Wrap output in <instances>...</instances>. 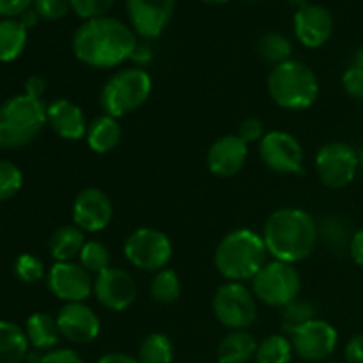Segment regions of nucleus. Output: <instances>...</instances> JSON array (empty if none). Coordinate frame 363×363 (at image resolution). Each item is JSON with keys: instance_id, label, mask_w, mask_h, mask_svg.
<instances>
[{"instance_id": "nucleus-6", "label": "nucleus", "mask_w": 363, "mask_h": 363, "mask_svg": "<svg viewBox=\"0 0 363 363\" xmlns=\"http://www.w3.org/2000/svg\"><path fill=\"white\" fill-rule=\"evenodd\" d=\"M152 91V80L144 67L131 66L116 71L99 92V106L110 117L128 116L140 108Z\"/></svg>"}, {"instance_id": "nucleus-47", "label": "nucleus", "mask_w": 363, "mask_h": 363, "mask_svg": "<svg viewBox=\"0 0 363 363\" xmlns=\"http://www.w3.org/2000/svg\"><path fill=\"white\" fill-rule=\"evenodd\" d=\"M39 20H41V18H39V14L35 13L34 7H30V9H27V11H25V13L20 16V21L25 25V28L34 27V25L38 23Z\"/></svg>"}, {"instance_id": "nucleus-46", "label": "nucleus", "mask_w": 363, "mask_h": 363, "mask_svg": "<svg viewBox=\"0 0 363 363\" xmlns=\"http://www.w3.org/2000/svg\"><path fill=\"white\" fill-rule=\"evenodd\" d=\"M98 363H140L135 357H130L121 351H113V353H106L99 358Z\"/></svg>"}, {"instance_id": "nucleus-48", "label": "nucleus", "mask_w": 363, "mask_h": 363, "mask_svg": "<svg viewBox=\"0 0 363 363\" xmlns=\"http://www.w3.org/2000/svg\"><path fill=\"white\" fill-rule=\"evenodd\" d=\"M43 357H45V354L41 353V351H28V354H27V358H25V360H27L28 363H41L43 362Z\"/></svg>"}, {"instance_id": "nucleus-33", "label": "nucleus", "mask_w": 363, "mask_h": 363, "mask_svg": "<svg viewBox=\"0 0 363 363\" xmlns=\"http://www.w3.org/2000/svg\"><path fill=\"white\" fill-rule=\"evenodd\" d=\"M318 236L323 238V241H325L330 248H335V250L344 248L346 245L350 247L351 243L346 223L340 218H337V216H328V218H325L319 223Z\"/></svg>"}, {"instance_id": "nucleus-9", "label": "nucleus", "mask_w": 363, "mask_h": 363, "mask_svg": "<svg viewBox=\"0 0 363 363\" xmlns=\"http://www.w3.org/2000/svg\"><path fill=\"white\" fill-rule=\"evenodd\" d=\"M128 262L142 272L156 273L165 269L172 259V243L165 233L152 227H140L124 243Z\"/></svg>"}, {"instance_id": "nucleus-43", "label": "nucleus", "mask_w": 363, "mask_h": 363, "mask_svg": "<svg viewBox=\"0 0 363 363\" xmlns=\"http://www.w3.org/2000/svg\"><path fill=\"white\" fill-rule=\"evenodd\" d=\"M46 91V82L43 77H38V74H32V77L27 78L25 82V94L30 96V98L41 99L43 94Z\"/></svg>"}, {"instance_id": "nucleus-37", "label": "nucleus", "mask_w": 363, "mask_h": 363, "mask_svg": "<svg viewBox=\"0 0 363 363\" xmlns=\"http://www.w3.org/2000/svg\"><path fill=\"white\" fill-rule=\"evenodd\" d=\"M34 9L41 20L57 21L71 9V0H34Z\"/></svg>"}, {"instance_id": "nucleus-35", "label": "nucleus", "mask_w": 363, "mask_h": 363, "mask_svg": "<svg viewBox=\"0 0 363 363\" xmlns=\"http://www.w3.org/2000/svg\"><path fill=\"white\" fill-rule=\"evenodd\" d=\"M14 273L25 284H35L45 277V264L32 254H21L14 262Z\"/></svg>"}, {"instance_id": "nucleus-1", "label": "nucleus", "mask_w": 363, "mask_h": 363, "mask_svg": "<svg viewBox=\"0 0 363 363\" xmlns=\"http://www.w3.org/2000/svg\"><path fill=\"white\" fill-rule=\"evenodd\" d=\"M138 45L133 28L112 16L87 20L77 28L71 41L74 57L85 66L112 69L131 59Z\"/></svg>"}, {"instance_id": "nucleus-30", "label": "nucleus", "mask_w": 363, "mask_h": 363, "mask_svg": "<svg viewBox=\"0 0 363 363\" xmlns=\"http://www.w3.org/2000/svg\"><path fill=\"white\" fill-rule=\"evenodd\" d=\"M151 298L158 303L170 305L174 301L179 300L181 296V282L179 277L174 269H160V272L155 273L151 280Z\"/></svg>"}, {"instance_id": "nucleus-25", "label": "nucleus", "mask_w": 363, "mask_h": 363, "mask_svg": "<svg viewBox=\"0 0 363 363\" xmlns=\"http://www.w3.org/2000/svg\"><path fill=\"white\" fill-rule=\"evenodd\" d=\"M25 330L11 321H0V363H21L28 354Z\"/></svg>"}, {"instance_id": "nucleus-16", "label": "nucleus", "mask_w": 363, "mask_h": 363, "mask_svg": "<svg viewBox=\"0 0 363 363\" xmlns=\"http://www.w3.org/2000/svg\"><path fill=\"white\" fill-rule=\"evenodd\" d=\"M113 218V204L99 188H85L73 202V223L84 233H101Z\"/></svg>"}, {"instance_id": "nucleus-3", "label": "nucleus", "mask_w": 363, "mask_h": 363, "mask_svg": "<svg viewBox=\"0 0 363 363\" xmlns=\"http://www.w3.org/2000/svg\"><path fill=\"white\" fill-rule=\"evenodd\" d=\"M268 250L261 234L236 229L227 234L215 250V266L229 282L252 280L268 262Z\"/></svg>"}, {"instance_id": "nucleus-14", "label": "nucleus", "mask_w": 363, "mask_h": 363, "mask_svg": "<svg viewBox=\"0 0 363 363\" xmlns=\"http://www.w3.org/2000/svg\"><path fill=\"white\" fill-rule=\"evenodd\" d=\"M293 350L301 360L321 362L332 357L339 344V333L328 321L315 318L291 335Z\"/></svg>"}, {"instance_id": "nucleus-2", "label": "nucleus", "mask_w": 363, "mask_h": 363, "mask_svg": "<svg viewBox=\"0 0 363 363\" xmlns=\"http://www.w3.org/2000/svg\"><path fill=\"white\" fill-rule=\"evenodd\" d=\"M266 250L275 261L301 262L314 252L318 223L305 209L282 208L268 216L262 230Z\"/></svg>"}, {"instance_id": "nucleus-19", "label": "nucleus", "mask_w": 363, "mask_h": 363, "mask_svg": "<svg viewBox=\"0 0 363 363\" xmlns=\"http://www.w3.org/2000/svg\"><path fill=\"white\" fill-rule=\"evenodd\" d=\"M250 145L238 135H225L211 144L208 151L209 172L218 177H233L245 167Z\"/></svg>"}, {"instance_id": "nucleus-23", "label": "nucleus", "mask_w": 363, "mask_h": 363, "mask_svg": "<svg viewBox=\"0 0 363 363\" xmlns=\"http://www.w3.org/2000/svg\"><path fill=\"white\" fill-rule=\"evenodd\" d=\"M255 351H257V342L254 335L247 330H236L223 337L216 351V358L218 363H248L254 360Z\"/></svg>"}, {"instance_id": "nucleus-28", "label": "nucleus", "mask_w": 363, "mask_h": 363, "mask_svg": "<svg viewBox=\"0 0 363 363\" xmlns=\"http://www.w3.org/2000/svg\"><path fill=\"white\" fill-rule=\"evenodd\" d=\"M293 353L294 350L291 339L275 333V335L266 337L262 342L257 344L254 360L255 363H289Z\"/></svg>"}, {"instance_id": "nucleus-32", "label": "nucleus", "mask_w": 363, "mask_h": 363, "mask_svg": "<svg viewBox=\"0 0 363 363\" xmlns=\"http://www.w3.org/2000/svg\"><path fill=\"white\" fill-rule=\"evenodd\" d=\"M78 261L91 275L96 277L98 273L110 268V252L101 241L89 240L85 241L84 248H82L80 255H78Z\"/></svg>"}, {"instance_id": "nucleus-12", "label": "nucleus", "mask_w": 363, "mask_h": 363, "mask_svg": "<svg viewBox=\"0 0 363 363\" xmlns=\"http://www.w3.org/2000/svg\"><path fill=\"white\" fill-rule=\"evenodd\" d=\"M92 294L106 311L123 312L137 300V284L128 272L110 266L94 277Z\"/></svg>"}, {"instance_id": "nucleus-26", "label": "nucleus", "mask_w": 363, "mask_h": 363, "mask_svg": "<svg viewBox=\"0 0 363 363\" xmlns=\"http://www.w3.org/2000/svg\"><path fill=\"white\" fill-rule=\"evenodd\" d=\"M27 46V28L16 18L0 20V62H13Z\"/></svg>"}, {"instance_id": "nucleus-51", "label": "nucleus", "mask_w": 363, "mask_h": 363, "mask_svg": "<svg viewBox=\"0 0 363 363\" xmlns=\"http://www.w3.org/2000/svg\"><path fill=\"white\" fill-rule=\"evenodd\" d=\"M358 158H360V165L363 163V151L358 152Z\"/></svg>"}, {"instance_id": "nucleus-8", "label": "nucleus", "mask_w": 363, "mask_h": 363, "mask_svg": "<svg viewBox=\"0 0 363 363\" xmlns=\"http://www.w3.org/2000/svg\"><path fill=\"white\" fill-rule=\"evenodd\" d=\"M213 311L230 332L248 330L257 319V298L243 282H225L213 296Z\"/></svg>"}, {"instance_id": "nucleus-13", "label": "nucleus", "mask_w": 363, "mask_h": 363, "mask_svg": "<svg viewBox=\"0 0 363 363\" xmlns=\"http://www.w3.org/2000/svg\"><path fill=\"white\" fill-rule=\"evenodd\" d=\"M48 289L52 291L53 296L66 303H78L85 301L92 294L94 287V279L91 273L80 264V262H55L50 268L48 277Z\"/></svg>"}, {"instance_id": "nucleus-50", "label": "nucleus", "mask_w": 363, "mask_h": 363, "mask_svg": "<svg viewBox=\"0 0 363 363\" xmlns=\"http://www.w3.org/2000/svg\"><path fill=\"white\" fill-rule=\"evenodd\" d=\"M202 2L211 4V6H218V4H225V2H229V0H202Z\"/></svg>"}, {"instance_id": "nucleus-10", "label": "nucleus", "mask_w": 363, "mask_h": 363, "mask_svg": "<svg viewBox=\"0 0 363 363\" xmlns=\"http://www.w3.org/2000/svg\"><path fill=\"white\" fill-rule=\"evenodd\" d=\"M360 169L358 151L346 142L333 140L323 145L315 155V172L325 186L340 190L350 186Z\"/></svg>"}, {"instance_id": "nucleus-42", "label": "nucleus", "mask_w": 363, "mask_h": 363, "mask_svg": "<svg viewBox=\"0 0 363 363\" xmlns=\"http://www.w3.org/2000/svg\"><path fill=\"white\" fill-rule=\"evenodd\" d=\"M346 363H363V333L351 337L350 342L346 344Z\"/></svg>"}, {"instance_id": "nucleus-4", "label": "nucleus", "mask_w": 363, "mask_h": 363, "mask_svg": "<svg viewBox=\"0 0 363 363\" xmlns=\"http://www.w3.org/2000/svg\"><path fill=\"white\" fill-rule=\"evenodd\" d=\"M268 92L280 108L298 112L314 105L319 96V80L311 66L291 59L269 71Z\"/></svg>"}, {"instance_id": "nucleus-5", "label": "nucleus", "mask_w": 363, "mask_h": 363, "mask_svg": "<svg viewBox=\"0 0 363 363\" xmlns=\"http://www.w3.org/2000/svg\"><path fill=\"white\" fill-rule=\"evenodd\" d=\"M46 105L27 94L13 96L0 105V149L30 144L46 126Z\"/></svg>"}, {"instance_id": "nucleus-45", "label": "nucleus", "mask_w": 363, "mask_h": 363, "mask_svg": "<svg viewBox=\"0 0 363 363\" xmlns=\"http://www.w3.org/2000/svg\"><path fill=\"white\" fill-rule=\"evenodd\" d=\"M151 59H152V52L147 45H137L135 52L131 53V60H135V62L138 64V67L149 64L151 62Z\"/></svg>"}, {"instance_id": "nucleus-39", "label": "nucleus", "mask_w": 363, "mask_h": 363, "mask_svg": "<svg viewBox=\"0 0 363 363\" xmlns=\"http://www.w3.org/2000/svg\"><path fill=\"white\" fill-rule=\"evenodd\" d=\"M342 85L351 98L363 99V69L357 66H350L342 74Z\"/></svg>"}, {"instance_id": "nucleus-34", "label": "nucleus", "mask_w": 363, "mask_h": 363, "mask_svg": "<svg viewBox=\"0 0 363 363\" xmlns=\"http://www.w3.org/2000/svg\"><path fill=\"white\" fill-rule=\"evenodd\" d=\"M23 174L13 162L0 160V202L9 201L20 191Z\"/></svg>"}, {"instance_id": "nucleus-27", "label": "nucleus", "mask_w": 363, "mask_h": 363, "mask_svg": "<svg viewBox=\"0 0 363 363\" xmlns=\"http://www.w3.org/2000/svg\"><path fill=\"white\" fill-rule=\"evenodd\" d=\"M137 360L140 363H172L174 346L165 333H149L138 347Z\"/></svg>"}, {"instance_id": "nucleus-52", "label": "nucleus", "mask_w": 363, "mask_h": 363, "mask_svg": "<svg viewBox=\"0 0 363 363\" xmlns=\"http://www.w3.org/2000/svg\"><path fill=\"white\" fill-rule=\"evenodd\" d=\"M330 363H339V362H330Z\"/></svg>"}, {"instance_id": "nucleus-20", "label": "nucleus", "mask_w": 363, "mask_h": 363, "mask_svg": "<svg viewBox=\"0 0 363 363\" xmlns=\"http://www.w3.org/2000/svg\"><path fill=\"white\" fill-rule=\"evenodd\" d=\"M46 123L64 140L77 142L87 135V119L77 103L66 98L55 99L46 106Z\"/></svg>"}, {"instance_id": "nucleus-17", "label": "nucleus", "mask_w": 363, "mask_h": 363, "mask_svg": "<svg viewBox=\"0 0 363 363\" xmlns=\"http://www.w3.org/2000/svg\"><path fill=\"white\" fill-rule=\"evenodd\" d=\"M57 326L60 337L73 344H89L98 339L101 332V321L98 314L84 301L66 303L57 314Z\"/></svg>"}, {"instance_id": "nucleus-40", "label": "nucleus", "mask_w": 363, "mask_h": 363, "mask_svg": "<svg viewBox=\"0 0 363 363\" xmlns=\"http://www.w3.org/2000/svg\"><path fill=\"white\" fill-rule=\"evenodd\" d=\"M34 6V0H0V16L16 18Z\"/></svg>"}, {"instance_id": "nucleus-11", "label": "nucleus", "mask_w": 363, "mask_h": 363, "mask_svg": "<svg viewBox=\"0 0 363 363\" xmlns=\"http://www.w3.org/2000/svg\"><path fill=\"white\" fill-rule=\"evenodd\" d=\"M259 156L262 163L277 174L303 172V147L300 140L287 131H268L259 142Z\"/></svg>"}, {"instance_id": "nucleus-24", "label": "nucleus", "mask_w": 363, "mask_h": 363, "mask_svg": "<svg viewBox=\"0 0 363 363\" xmlns=\"http://www.w3.org/2000/svg\"><path fill=\"white\" fill-rule=\"evenodd\" d=\"M85 245V233L77 225H62L50 238V255L55 262H71L78 257Z\"/></svg>"}, {"instance_id": "nucleus-7", "label": "nucleus", "mask_w": 363, "mask_h": 363, "mask_svg": "<svg viewBox=\"0 0 363 363\" xmlns=\"http://www.w3.org/2000/svg\"><path fill=\"white\" fill-rule=\"evenodd\" d=\"M301 291V277L293 264L269 261L252 279V293L268 307L284 308L298 300Z\"/></svg>"}, {"instance_id": "nucleus-21", "label": "nucleus", "mask_w": 363, "mask_h": 363, "mask_svg": "<svg viewBox=\"0 0 363 363\" xmlns=\"http://www.w3.org/2000/svg\"><path fill=\"white\" fill-rule=\"evenodd\" d=\"M123 138V128H121L119 119L110 116H99L89 124L85 140L87 145L98 155H105L116 149Z\"/></svg>"}, {"instance_id": "nucleus-44", "label": "nucleus", "mask_w": 363, "mask_h": 363, "mask_svg": "<svg viewBox=\"0 0 363 363\" xmlns=\"http://www.w3.org/2000/svg\"><path fill=\"white\" fill-rule=\"evenodd\" d=\"M350 254L353 257V261L357 262L360 268H363V227L360 230L353 234L350 243Z\"/></svg>"}, {"instance_id": "nucleus-41", "label": "nucleus", "mask_w": 363, "mask_h": 363, "mask_svg": "<svg viewBox=\"0 0 363 363\" xmlns=\"http://www.w3.org/2000/svg\"><path fill=\"white\" fill-rule=\"evenodd\" d=\"M41 363H85V362L82 360V357L77 353V351L62 347V350H53V351H48V353H45Z\"/></svg>"}, {"instance_id": "nucleus-38", "label": "nucleus", "mask_w": 363, "mask_h": 363, "mask_svg": "<svg viewBox=\"0 0 363 363\" xmlns=\"http://www.w3.org/2000/svg\"><path fill=\"white\" fill-rule=\"evenodd\" d=\"M238 137L243 138L248 145L250 144H259L264 137V124L257 119V117H248L238 128Z\"/></svg>"}, {"instance_id": "nucleus-15", "label": "nucleus", "mask_w": 363, "mask_h": 363, "mask_svg": "<svg viewBox=\"0 0 363 363\" xmlns=\"http://www.w3.org/2000/svg\"><path fill=\"white\" fill-rule=\"evenodd\" d=\"M176 0H126L128 18L135 34L155 39L172 20Z\"/></svg>"}, {"instance_id": "nucleus-18", "label": "nucleus", "mask_w": 363, "mask_h": 363, "mask_svg": "<svg viewBox=\"0 0 363 363\" xmlns=\"http://www.w3.org/2000/svg\"><path fill=\"white\" fill-rule=\"evenodd\" d=\"M333 32V18L319 4H305L294 14V35L307 48H319Z\"/></svg>"}, {"instance_id": "nucleus-49", "label": "nucleus", "mask_w": 363, "mask_h": 363, "mask_svg": "<svg viewBox=\"0 0 363 363\" xmlns=\"http://www.w3.org/2000/svg\"><path fill=\"white\" fill-rule=\"evenodd\" d=\"M351 66H357V67H360V69H363V46H362V48H358L357 52H354L353 62H351Z\"/></svg>"}, {"instance_id": "nucleus-22", "label": "nucleus", "mask_w": 363, "mask_h": 363, "mask_svg": "<svg viewBox=\"0 0 363 363\" xmlns=\"http://www.w3.org/2000/svg\"><path fill=\"white\" fill-rule=\"evenodd\" d=\"M25 333H27L28 344L35 351H53L60 340L57 319L45 312H35L25 323Z\"/></svg>"}, {"instance_id": "nucleus-29", "label": "nucleus", "mask_w": 363, "mask_h": 363, "mask_svg": "<svg viewBox=\"0 0 363 363\" xmlns=\"http://www.w3.org/2000/svg\"><path fill=\"white\" fill-rule=\"evenodd\" d=\"M257 52L264 62L279 66V64L286 62V60H291V55H293V45H291L289 39L284 34H280V32H266V34L261 35V39H259Z\"/></svg>"}, {"instance_id": "nucleus-36", "label": "nucleus", "mask_w": 363, "mask_h": 363, "mask_svg": "<svg viewBox=\"0 0 363 363\" xmlns=\"http://www.w3.org/2000/svg\"><path fill=\"white\" fill-rule=\"evenodd\" d=\"M112 6L113 0H71V9L85 21L106 16Z\"/></svg>"}, {"instance_id": "nucleus-31", "label": "nucleus", "mask_w": 363, "mask_h": 363, "mask_svg": "<svg viewBox=\"0 0 363 363\" xmlns=\"http://www.w3.org/2000/svg\"><path fill=\"white\" fill-rule=\"evenodd\" d=\"M315 319V308L311 301L307 300H294L293 303L286 305L282 308V315H280V321H282V330L289 335L296 333L298 330L303 328L307 323L314 321Z\"/></svg>"}]
</instances>
